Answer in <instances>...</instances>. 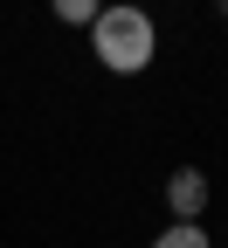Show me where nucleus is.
<instances>
[{
	"label": "nucleus",
	"mask_w": 228,
	"mask_h": 248,
	"mask_svg": "<svg viewBox=\"0 0 228 248\" xmlns=\"http://www.w3.org/2000/svg\"><path fill=\"white\" fill-rule=\"evenodd\" d=\"M90 48H97V62H104L111 76H139V69H152V55H159V28H152L145 7H97Z\"/></svg>",
	"instance_id": "nucleus-1"
},
{
	"label": "nucleus",
	"mask_w": 228,
	"mask_h": 248,
	"mask_svg": "<svg viewBox=\"0 0 228 248\" xmlns=\"http://www.w3.org/2000/svg\"><path fill=\"white\" fill-rule=\"evenodd\" d=\"M166 207L180 214V221H201V214H208V172L201 166H180L166 179Z\"/></svg>",
	"instance_id": "nucleus-2"
},
{
	"label": "nucleus",
	"mask_w": 228,
	"mask_h": 248,
	"mask_svg": "<svg viewBox=\"0 0 228 248\" xmlns=\"http://www.w3.org/2000/svg\"><path fill=\"white\" fill-rule=\"evenodd\" d=\"M152 248H214V241H208L201 221H173L166 234H152Z\"/></svg>",
	"instance_id": "nucleus-3"
},
{
	"label": "nucleus",
	"mask_w": 228,
	"mask_h": 248,
	"mask_svg": "<svg viewBox=\"0 0 228 248\" xmlns=\"http://www.w3.org/2000/svg\"><path fill=\"white\" fill-rule=\"evenodd\" d=\"M55 14L70 21V28H90V21H97V7H90V0H55Z\"/></svg>",
	"instance_id": "nucleus-4"
}]
</instances>
